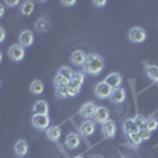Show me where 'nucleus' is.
Here are the masks:
<instances>
[{
	"instance_id": "9d476101",
	"label": "nucleus",
	"mask_w": 158,
	"mask_h": 158,
	"mask_svg": "<svg viewBox=\"0 0 158 158\" xmlns=\"http://www.w3.org/2000/svg\"><path fill=\"white\" fill-rule=\"evenodd\" d=\"M79 144H81V136H79L77 133H68V135H67V139H65V146H67L70 150L77 149Z\"/></svg>"
},
{
	"instance_id": "f704fd0d",
	"label": "nucleus",
	"mask_w": 158,
	"mask_h": 158,
	"mask_svg": "<svg viewBox=\"0 0 158 158\" xmlns=\"http://www.w3.org/2000/svg\"><path fill=\"white\" fill-rule=\"evenodd\" d=\"M16 5H18L16 0H8V2H6V6H16Z\"/></svg>"
},
{
	"instance_id": "b1692460",
	"label": "nucleus",
	"mask_w": 158,
	"mask_h": 158,
	"mask_svg": "<svg viewBox=\"0 0 158 158\" xmlns=\"http://www.w3.org/2000/svg\"><path fill=\"white\" fill-rule=\"evenodd\" d=\"M57 74H60L62 77H65L67 81H71L73 76H74V71L70 67H60V70L57 71Z\"/></svg>"
},
{
	"instance_id": "2eb2a0df",
	"label": "nucleus",
	"mask_w": 158,
	"mask_h": 158,
	"mask_svg": "<svg viewBox=\"0 0 158 158\" xmlns=\"http://www.w3.org/2000/svg\"><path fill=\"white\" fill-rule=\"evenodd\" d=\"M60 135H62V131H60V128H59L57 125H52V127H49V128L46 130V136H48L49 141L57 142V141L60 139Z\"/></svg>"
},
{
	"instance_id": "7c9ffc66",
	"label": "nucleus",
	"mask_w": 158,
	"mask_h": 158,
	"mask_svg": "<svg viewBox=\"0 0 158 158\" xmlns=\"http://www.w3.org/2000/svg\"><path fill=\"white\" fill-rule=\"evenodd\" d=\"M79 92H81V89H76V87H73V85H68V94H70V97L79 95Z\"/></svg>"
},
{
	"instance_id": "bb28decb",
	"label": "nucleus",
	"mask_w": 158,
	"mask_h": 158,
	"mask_svg": "<svg viewBox=\"0 0 158 158\" xmlns=\"http://www.w3.org/2000/svg\"><path fill=\"white\" fill-rule=\"evenodd\" d=\"M54 85H56V89H59V87H68L70 85V81H67L65 77H62L60 74H57L54 77Z\"/></svg>"
},
{
	"instance_id": "a211bd4d",
	"label": "nucleus",
	"mask_w": 158,
	"mask_h": 158,
	"mask_svg": "<svg viewBox=\"0 0 158 158\" xmlns=\"http://www.w3.org/2000/svg\"><path fill=\"white\" fill-rule=\"evenodd\" d=\"M146 67V74L152 82H158V65H144Z\"/></svg>"
},
{
	"instance_id": "c756f323",
	"label": "nucleus",
	"mask_w": 158,
	"mask_h": 158,
	"mask_svg": "<svg viewBox=\"0 0 158 158\" xmlns=\"http://www.w3.org/2000/svg\"><path fill=\"white\" fill-rule=\"evenodd\" d=\"M139 135H141V138H142V141H147V139H150V131H147L146 128H144V130H141L139 131Z\"/></svg>"
},
{
	"instance_id": "4468645a",
	"label": "nucleus",
	"mask_w": 158,
	"mask_h": 158,
	"mask_svg": "<svg viewBox=\"0 0 158 158\" xmlns=\"http://www.w3.org/2000/svg\"><path fill=\"white\" fill-rule=\"evenodd\" d=\"M122 130L127 136L130 135H135V133H139V128L136 127V123L133 122V118H127V120L122 123Z\"/></svg>"
},
{
	"instance_id": "1a4fd4ad",
	"label": "nucleus",
	"mask_w": 158,
	"mask_h": 158,
	"mask_svg": "<svg viewBox=\"0 0 158 158\" xmlns=\"http://www.w3.org/2000/svg\"><path fill=\"white\" fill-rule=\"evenodd\" d=\"M94 118H95V122H97V123H101V125H103L104 122H108V120H109V111H108V108L98 106V109L95 111Z\"/></svg>"
},
{
	"instance_id": "58836bf2",
	"label": "nucleus",
	"mask_w": 158,
	"mask_h": 158,
	"mask_svg": "<svg viewBox=\"0 0 158 158\" xmlns=\"http://www.w3.org/2000/svg\"><path fill=\"white\" fill-rule=\"evenodd\" d=\"M0 87H2V81H0Z\"/></svg>"
},
{
	"instance_id": "dca6fc26",
	"label": "nucleus",
	"mask_w": 158,
	"mask_h": 158,
	"mask_svg": "<svg viewBox=\"0 0 158 158\" xmlns=\"http://www.w3.org/2000/svg\"><path fill=\"white\" fill-rule=\"evenodd\" d=\"M81 133L82 136H92L95 133V122L94 120H85L81 125Z\"/></svg>"
},
{
	"instance_id": "412c9836",
	"label": "nucleus",
	"mask_w": 158,
	"mask_h": 158,
	"mask_svg": "<svg viewBox=\"0 0 158 158\" xmlns=\"http://www.w3.org/2000/svg\"><path fill=\"white\" fill-rule=\"evenodd\" d=\"M84 73L82 71H74V76H73V79L70 81V85H73V87H76V89H81L82 87V84H84Z\"/></svg>"
},
{
	"instance_id": "c9c22d12",
	"label": "nucleus",
	"mask_w": 158,
	"mask_h": 158,
	"mask_svg": "<svg viewBox=\"0 0 158 158\" xmlns=\"http://www.w3.org/2000/svg\"><path fill=\"white\" fill-rule=\"evenodd\" d=\"M5 15V5L3 3H0V18H2Z\"/></svg>"
},
{
	"instance_id": "0eeeda50",
	"label": "nucleus",
	"mask_w": 158,
	"mask_h": 158,
	"mask_svg": "<svg viewBox=\"0 0 158 158\" xmlns=\"http://www.w3.org/2000/svg\"><path fill=\"white\" fill-rule=\"evenodd\" d=\"M101 133H103V136H106V138H114L115 133H117V125H115V122L111 120V118H109L108 122H104V123L101 125Z\"/></svg>"
},
{
	"instance_id": "39448f33",
	"label": "nucleus",
	"mask_w": 158,
	"mask_h": 158,
	"mask_svg": "<svg viewBox=\"0 0 158 158\" xmlns=\"http://www.w3.org/2000/svg\"><path fill=\"white\" fill-rule=\"evenodd\" d=\"M112 90H114L112 87H109L104 81H101V82H98L97 87H95V95H97V98H100V100H106V98L111 97Z\"/></svg>"
},
{
	"instance_id": "393cba45",
	"label": "nucleus",
	"mask_w": 158,
	"mask_h": 158,
	"mask_svg": "<svg viewBox=\"0 0 158 158\" xmlns=\"http://www.w3.org/2000/svg\"><path fill=\"white\" fill-rule=\"evenodd\" d=\"M158 128V120L153 117V115H150V117H147V122H146V130L147 131H150V133H153V131Z\"/></svg>"
},
{
	"instance_id": "72a5a7b5",
	"label": "nucleus",
	"mask_w": 158,
	"mask_h": 158,
	"mask_svg": "<svg viewBox=\"0 0 158 158\" xmlns=\"http://www.w3.org/2000/svg\"><path fill=\"white\" fill-rule=\"evenodd\" d=\"M94 5L95 6H104V5H106V2H104V0H97V2H94Z\"/></svg>"
},
{
	"instance_id": "473e14b6",
	"label": "nucleus",
	"mask_w": 158,
	"mask_h": 158,
	"mask_svg": "<svg viewBox=\"0 0 158 158\" xmlns=\"http://www.w3.org/2000/svg\"><path fill=\"white\" fill-rule=\"evenodd\" d=\"M62 5L63 6H73V5H76V2H74V0H63Z\"/></svg>"
},
{
	"instance_id": "423d86ee",
	"label": "nucleus",
	"mask_w": 158,
	"mask_h": 158,
	"mask_svg": "<svg viewBox=\"0 0 158 158\" xmlns=\"http://www.w3.org/2000/svg\"><path fill=\"white\" fill-rule=\"evenodd\" d=\"M97 109H98V106H97L94 101H87V103H84L82 106H81V111H79V112H81V115L85 117L87 120H90V118L95 115V111Z\"/></svg>"
},
{
	"instance_id": "cd10ccee",
	"label": "nucleus",
	"mask_w": 158,
	"mask_h": 158,
	"mask_svg": "<svg viewBox=\"0 0 158 158\" xmlns=\"http://www.w3.org/2000/svg\"><path fill=\"white\" fill-rule=\"evenodd\" d=\"M128 141H130L131 146L138 147L139 144L142 142V138H141V135H139V133H135V135H130V136H128Z\"/></svg>"
},
{
	"instance_id": "6ab92c4d",
	"label": "nucleus",
	"mask_w": 158,
	"mask_h": 158,
	"mask_svg": "<svg viewBox=\"0 0 158 158\" xmlns=\"http://www.w3.org/2000/svg\"><path fill=\"white\" fill-rule=\"evenodd\" d=\"M49 111V104L44 100H38L33 104V114H48Z\"/></svg>"
},
{
	"instance_id": "4be33fe9",
	"label": "nucleus",
	"mask_w": 158,
	"mask_h": 158,
	"mask_svg": "<svg viewBox=\"0 0 158 158\" xmlns=\"http://www.w3.org/2000/svg\"><path fill=\"white\" fill-rule=\"evenodd\" d=\"M35 29L38 30V32H48V30H51V22L48 21V19H38L36 22H35Z\"/></svg>"
},
{
	"instance_id": "2f4dec72",
	"label": "nucleus",
	"mask_w": 158,
	"mask_h": 158,
	"mask_svg": "<svg viewBox=\"0 0 158 158\" xmlns=\"http://www.w3.org/2000/svg\"><path fill=\"white\" fill-rule=\"evenodd\" d=\"M5 38H6L5 29H3V27H0V43H3V41H5Z\"/></svg>"
},
{
	"instance_id": "f3484780",
	"label": "nucleus",
	"mask_w": 158,
	"mask_h": 158,
	"mask_svg": "<svg viewBox=\"0 0 158 158\" xmlns=\"http://www.w3.org/2000/svg\"><path fill=\"white\" fill-rule=\"evenodd\" d=\"M15 152L18 156H25L29 152V144L25 142L24 139H19L16 144H15Z\"/></svg>"
},
{
	"instance_id": "4c0bfd02",
	"label": "nucleus",
	"mask_w": 158,
	"mask_h": 158,
	"mask_svg": "<svg viewBox=\"0 0 158 158\" xmlns=\"http://www.w3.org/2000/svg\"><path fill=\"white\" fill-rule=\"evenodd\" d=\"M74 158H84L82 155H77V156H74Z\"/></svg>"
},
{
	"instance_id": "9b49d317",
	"label": "nucleus",
	"mask_w": 158,
	"mask_h": 158,
	"mask_svg": "<svg viewBox=\"0 0 158 158\" xmlns=\"http://www.w3.org/2000/svg\"><path fill=\"white\" fill-rule=\"evenodd\" d=\"M125 98H127V92H125L122 87L114 89V90H112V94H111V97H109V100H111L114 104H120V103H123Z\"/></svg>"
},
{
	"instance_id": "20e7f679",
	"label": "nucleus",
	"mask_w": 158,
	"mask_h": 158,
	"mask_svg": "<svg viewBox=\"0 0 158 158\" xmlns=\"http://www.w3.org/2000/svg\"><path fill=\"white\" fill-rule=\"evenodd\" d=\"M146 36H147V33H146V30H144L142 27H133V29H130V32H128L130 41L136 43V44L146 41Z\"/></svg>"
},
{
	"instance_id": "a878e982",
	"label": "nucleus",
	"mask_w": 158,
	"mask_h": 158,
	"mask_svg": "<svg viewBox=\"0 0 158 158\" xmlns=\"http://www.w3.org/2000/svg\"><path fill=\"white\" fill-rule=\"evenodd\" d=\"M133 122L136 123V127H138V128H139V131H141V130L146 128V122H147V118L144 117L142 114H136V115H135V118H133Z\"/></svg>"
},
{
	"instance_id": "aec40b11",
	"label": "nucleus",
	"mask_w": 158,
	"mask_h": 158,
	"mask_svg": "<svg viewBox=\"0 0 158 158\" xmlns=\"http://www.w3.org/2000/svg\"><path fill=\"white\" fill-rule=\"evenodd\" d=\"M43 92H44V84L40 81V79L32 81V84H30V94L32 95H41Z\"/></svg>"
},
{
	"instance_id": "6e6552de",
	"label": "nucleus",
	"mask_w": 158,
	"mask_h": 158,
	"mask_svg": "<svg viewBox=\"0 0 158 158\" xmlns=\"http://www.w3.org/2000/svg\"><path fill=\"white\" fill-rule=\"evenodd\" d=\"M19 44L22 48H29L33 44V33L32 30H22L19 33Z\"/></svg>"
},
{
	"instance_id": "f257e3e1",
	"label": "nucleus",
	"mask_w": 158,
	"mask_h": 158,
	"mask_svg": "<svg viewBox=\"0 0 158 158\" xmlns=\"http://www.w3.org/2000/svg\"><path fill=\"white\" fill-rule=\"evenodd\" d=\"M82 68L87 74L98 76L104 70V59L100 54H97V52H90V54H87V59H85V63Z\"/></svg>"
},
{
	"instance_id": "5701e85b",
	"label": "nucleus",
	"mask_w": 158,
	"mask_h": 158,
	"mask_svg": "<svg viewBox=\"0 0 158 158\" xmlns=\"http://www.w3.org/2000/svg\"><path fill=\"white\" fill-rule=\"evenodd\" d=\"M35 10V3L33 2H24L21 5V15L22 16H30Z\"/></svg>"
},
{
	"instance_id": "7ed1b4c3",
	"label": "nucleus",
	"mask_w": 158,
	"mask_h": 158,
	"mask_svg": "<svg viewBox=\"0 0 158 158\" xmlns=\"http://www.w3.org/2000/svg\"><path fill=\"white\" fill-rule=\"evenodd\" d=\"M8 57L13 62H21L25 57V48H22L19 43L18 44H11L8 48Z\"/></svg>"
},
{
	"instance_id": "ddd939ff",
	"label": "nucleus",
	"mask_w": 158,
	"mask_h": 158,
	"mask_svg": "<svg viewBox=\"0 0 158 158\" xmlns=\"http://www.w3.org/2000/svg\"><path fill=\"white\" fill-rule=\"evenodd\" d=\"M85 59H87V54H85L84 51H81V49L74 51L73 54H71V62L76 65V67H84Z\"/></svg>"
},
{
	"instance_id": "f03ea898",
	"label": "nucleus",
	"mask_w": 158,
	"mask_h": 158,
	"mask_svg": "<svg viewBox=\"0 0 158 158\" xmlns=\"http://www.w3.org/2000/svg\"><path fill=\"white\" fill-rule=\"evenodd\" d=\"M51 118L48 114H33L32 115V125L36 130H48L51 125Z\"/></svg>"
},
{
	"instance_id": "f8f14e48",
	"label": "nucleus",
	"mask_w": 158,
	"mask_h": 158,
	"mask_svg": "<svg viewBox=\"0 0 158 158\" xmlns=\"http://www.w3.org/2000/svg\"><path fill=\"white\" fill-rule=\"evenodd\" d=\"M104 82H106L109 87H112V89H118V87H120V84H122V76L118 74V73H111V74L106 76Z\"/></svg>"
},
{
	"instance_id": "c85d7f7f",
	"label": "nucleus",
	"mask_w": 158,
	"mask_h": 158,
	"mask_svg": "<svg viewBox=\"0 0 158 158\" xmlns=\"http://www.w3.org/2000/svg\"><path fill=\"white\" fill-rule=\"evenodd\" d=\"M56 94H57L59 98H68V97H70L68 87H59V89H56Z\"/></svg>"
},
{
	"instance_id": "e433bc0d",
	"label": "nucleus",
	"mask_w": 158,
	"mask_h": 158,
	"mask_svg": "<svg viewBox=\"0 0 158 158\" xmlns=\"http://www.w3.org/2000/svg\"><path fill=\"white\" fill-rule=\"evenodd\" d=\"M2 57H3V56H2V51H0V62H2Z\"/></svg>"
}]
</instances>
